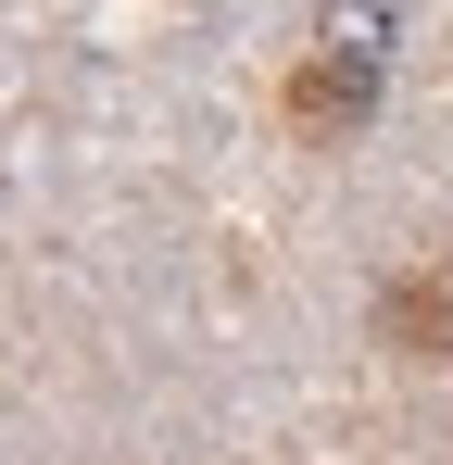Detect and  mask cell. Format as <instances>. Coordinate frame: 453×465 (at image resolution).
I'll list each match as a JSON object with an SVG mask.
<instances>
[{"label": "cell", "instance_id": "cell-1", "mask_svg": "<svg viewBox=\"0 0 453 465\" xmlns=\"http://www.w3.org/2000/svg\"><path fill=\"white\" fill-rule=\"evenodd\" d=\"M290 114L315 126V139H340V126H366L378 114V64H353V51H315L290 76Z\"/></svg>", "mask_w": 453, "mask_h": 465}, {"label": "cell", "instance_id": "cell-2", "mask_svg": "<svg viewBox=\"0 0 453 465\" xmlns=\"http://www.w3.org/2000/svg\"><path fill=\"white\" fill-rule=\"evenodd\" d=\"M390 25H403V0H327V51H353V64H390Z\"/></svg>", "mask_w": 453, "mask_h": 465}]
</instances>
